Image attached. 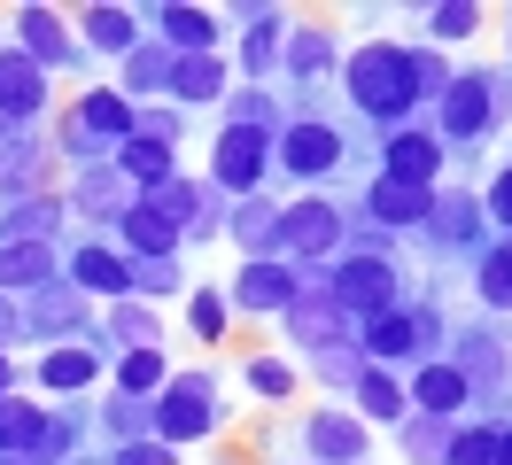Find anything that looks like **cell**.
<instances>
[{
    "label": "cell",
    "mask_w": 512,
    "mask_h": 465,
    "mask_svg": "<svg viewBox=\"0 0 512 465\" xmlns=\"http://www.w3.org/2000/svg\"><path fill=\"white\" fill-rule=\"evenodd\" d=\"M435 171H443V148H435L427 132H396V140H388V179L435 186Z\"/></svg>",
    "instance_id": "14"
},
{
    "label": "cell",
    "mask_w": 512,
    "mask_h": 465,
    "mask_svg": "<svg viewBox=\"0 0 512 465\" xmlns=\"http://www.w3.org/2000/svg\"><path fill=\"white\" fill-rule=\"evenodd\" d=\"M342 86H350L357 109H373V117H396V109H412V62H404V47L373 39V47H357V55L342 62Z\"/></svg>",
    "instance_id": "1"
},
{
    "label": "cell",
    "mask_w": 512,
    "mask_h": 465,
    "mask_svg": "<svg viewBox=\"0 0 512 465\" xmlns=\"http://www.w3.org/2000/svg\"><path fill=\"white\" fill-rule=\"evenodd\" d=\"M16 31H24V55H32L39 70H55V62H78V55H70V24L55 16V8H16Z\"/></svg>",
    "instance_id": "9"
},
{
    "label": "cell",
    "mask_w": 512,
    "mask_h": 465,
    "mask_svg": "<svg viewBox=\"0 0 512 465\" xmlns=\"http://www.w3.org/2000/svg\"><path fill=\"white\" fill-rule=\"evenodd\" d=\"M187 318H194V334H202V341H218V334H225V295H210V287H202Z\"/></svg>",
    "instance_id": "45"
},
{
    "label": "cell",
    "mask_w": 512,
    "mask_h": 465,
    "mask_svg": "<svg viewBox=\"0 0 512 465\" xmlns=\"http://www.w3.org/2000/svg\"><path fill=\"white\" fill-rule=\"evenodd\" d=\"M489 117H497V86L489 78H450L443 86V132L450 140H481Z\"/></svg>",
    "instance_id": "5"
},
{
    "label": "cell",
    "mask_w": 512,
    "mask_h": 465,
    "mask_svg": "<svg viewBox=\"0 0 512 465\" xmlns=\"http://www.w3.org/2000/svg\"><path fill=\"white\" fill-rule=\"evenodd\" d=\"M443 465H497V427H458L443 442Z\"/></svg>",
    "instance_id": "32"
},
{
    "label": "cell",
    "mask_w": 512,
    "mask_h": 465,
    "mask_svg": "<svg viewBox=\"0 0 512 465\" xmlns=\"http://www.w3.org/2000/svg\"><path fill=\"white\" fill-rule=\"evenodd\" d=\"M489 217H497V225H512V171L489 186Z\"/></svg>",
    "instance_id": "49"
},
{
    "label": "cell",
    "mask_w": 512,
    "mask_h": 465,
    "mask_svg": "<svg viewBox=\"0 0 512 465\" xmlns=\"http://www.w3.org/2000/svg\"><path fill=\"white\" fill-rule=\"evenodd\" d=\"M241 241H249L256 256H264V248H280V210H264V202H249V210H241Z\"/></svg>",
    "instance_id": "39"
},
{
    "label": "cell",
    "mask_w": 512,
    "mask_h": 465,
    "mask_svg": "<svg viewBox=\"0 0 512 465\" xmlns=\"http://www.w3.org/2000/svg\"><path fill=\"white\" fill-rule=\"evenodd\" d=\"M481 295H489V303H512V248H489V256H481Z\"/></svg>",
    "instance_id": "41"
},
{
    "label": "cell",
    "mask_w": 512,
    "mask_h": 465,
    "mask_svg": "<svg viewBox=\"0 0 512 465\" xmlns=\"http://www.w3.org/2000/svg\"><path fill=\"white\" fill-rule=\"evenodd\" d=\"M474 202H466V194H450V202H435V210H427V225H435V233H443V241H458V233H466V225H474Z\"/></svg>",
    "instance_id": "42"
},
{
    "label": "cell",
    "mask_w": 512,
    "mask_h": 465,
    "mask_svg": "<svg viewBox=\"0 0 512 465\" xmlns=\"http://www.w3.org/2000/svg\"><path fill=\"white\" fill-rule=\"evenodd\" d=\"M140 210H156L171 233L202 217V210H194V186H187V179H156V186H140Z\"/></svg>",
    "instance_id": "23"
},
{
    "label": "cell",
    "mask_w": 512,
    "mask_h": 465,
    "mask_svg": "<svg viewBox=\"0 0 512 465\" xmlns=\"http://www.w3.org/2000/svg\"><path fill=\"white\" fill-rule=\"evenodd\" d=\"M171 70H179V55H163V47H132V55H125V86L132 93H163V86H171Z\"/></svg>",
    "instance_id": "29"
},
{
    "label": "cell",
    "mask_w": 512,
    "mask_h": 465,
    "mask_svg": "<svg viewBox=\"0 0 512 465\" xmlns=\"http://www.w3.org/2000/svg\"><path fill=\"white\" fill-rule=\"evenodd\" d=\"M474 24H481V8H466V0H450V8H435V16H427V31H435V39H466Z\"/></svg>",
    "instance_id": "43"
},
{
    "label": "cell",
    "mask_w": 512,
    "mask_h": 465,
    "mask_svg": "<svg viewBox=\"0 0 512 465\" xmlns=\"http://www.w3.org/2000/svg\"><path fill=\"white\" fill-rule=\"evenodd\" d=\"M326 55H334V47H326V31L319 24H303L288 39V62H295V78H311V70H326Z\"/></svg>",
    "instance_id": "37"
},
{
    "label": "cell",
    "mask_w": 512,
    "mask_h": 465,
    "mask_svg": "<svg viewBox=\"0 0 512 465\" xmlns=\"http://www.w3.org/2000/svg\"><path fill=\"white\" fill-rule=\"evenodd\" d=\"M171 93H179V101H218L225 93V55H179Z\"/></svg>",
    "instance_id": "18"
},
{
    "label": "cell",
    "mask_w": 512,
    "mask_h": 465,
    "mask_svg": "<svg viewBox=\"0 0 512 465\" xmlns=\"http://www.w3.org/2000/svg\"><path fill=\"white\" fill-rule=\"evenodd\" d=\"M8 388H16V365H8V357H0V403H8Z\"/></svg>",
    "instance_id": "51"
},
{
    "label": "cell",
    "mask_w": 512,
    "mask_h": 465,
    "mask_svg": "<svg viewBox=\"0 0 512 465\" xmlns=\"http://www.w3.org/2000/svg\"><path fill=\"white\" fill-rule=\"evenodd\" d=\"M117 388H125V396H148V388H171V365H163V349H132L125 365H117Z\"/></svg>",
    "instance_id": "31"
},
{
    "label": "cell",
    "mask_w": 512,
    "mask_h": 465,
    "mask_svg": "<svg viewBox=\"0 0 512 465\" xmlns=\"http://www.w3.org/2000/svg\"><path fill=\"white\" fill-rule=\"evenodd\" d=\"M70 140H78V148H101V140H117V148H125L132 140V101L125 93H86V101H78V124H70Z\"/></svg>",
    "instance_id": "6"
},
{
    "label": "cell",
    "mask_w": 512,
    "mask_h": 465,
    "mask_svg": "<svg viewBox=\"0 0 512 465\" xmlns=\"http://www.w3.org/2000/svg\"><path fill=\"white\" fill-rule=\"evenodd\" d=\"M288 334L311 341V349H334V341L350 334V318H342L334 295H295V303H288Z\"/></svg>",
    "instance_id": "8"
},
{
    "label": "cell",
    "mask_w": 512,
    "mask_h": 465,
    "mask_svg": "<svg viewBox=\"0 0 512 465\" xmlns=\"http://www.w3.org/2000/svg\"><path fill=\"white\" fill-rule=\"evenodd\" d=\"M117 334H132V341H148V334H156V318H148V310H117Z\"/></svg>",
    "instance_id": "50"
},
{
    "label": "cell",
    "mask_w": 512,
    "mask_h": 465,
    "mask_svg": "<svg viewBox=\"0 0 512 465\" xmlns=\"http://www.w3.org/2000/svg\"><path fill=\"white\" fill-rule=\"evenodd\" d=\"M32 326H39V334H78V326H86V303H78L70 287H39Z\"/></svg>",
    "instance_id": "24"
},
{
    "label": "cell",
    "mask_w": 512,
    "mask_h": 465,
    "mask_svg": "<svg viewBox=\"0 0 512 465\" xmlns=\"http://www.w3.org/2000/svg\"><path fill=\"white\" fill-rule=\"evenodd\" d=\"M419 334H427V318H404V310H381L373 318V357H412Z\"/></svg>",
    "instance_id": "27"
},
{
    "label": "cell",
    "mask_w": 512,
    "mask_h": 465,
    "mask_svg": "<svg viewBox=\"0 0 512 465\" xmlns=\"http://www.w3.org/2000/svg\"><path fill=\"white\" fill-rule=\"evenodd\" d=\"M156 31L187 55H218V16H202V8H156Z\"/></svg>",
    "instance_id": "16"
},
{
    "label": "cell",
    "mask_w": 512,
    "mask_h": 465,
    "mask_svg": "<svg viewBox=\"0 0 512 465\" xmlns=\"http://www.w3.org/2000/svg\"><path fill=\"white\" fill-rule=\"evenodd\" d=\"M264 155H272V140H264V132H249V124H225L218 148H210V171H218L225 194H256V179H264Z\"/></svg>",
    "instance_id": "4"
},
{
    "label": "cell",
    "mask_w": 512,
    "mask_h": 465,
    "mask_svg": "<svg viewBox=\"0 0 512 465\" xmlns=\"http://www.w3.org/2000/svg\"><path fill=\"white\" fill-rule=\"evenodd\" d=\"M334 241H342L334 202H295V210H280V248H295V256H326Z\"/></svg>",
    "instance_id": "7"
},
{
    "label": "cell",
    "mask_w": 512,
    "mask_h": 465,
    "mask_svg": "<svg viewBox=\"0 0 512 465\" xmlns=\"http://www.w3.org/2000/svg\"><path fill=\"white\" fill-rule=\"evenodd\" d=\"M241 62H249V70H272V62H280V16H256V24H249Z\"/></svg>",
    "instance_id": "36"
},
{
    "label": "cell",
    "mask_w": 512,
    "mask_h": 465,
    "mask_svg": "<svg viewBox=\"0 0 512 465\" xmlns=\"http://www.w3.org/2000/svg\"><path fill=\"white\" fill-rule=\"evenodd\" d=\"M0 109L8 117H39L47 109V70L32 55H0Z\"/></svg>",
    "instance_id": "10"
},
{
    "label": "cell",
    "mask_w": 512,
    "mask_h": 465,
    "mask_svg": "<svg viewBox=\"0 0 512 465\" xmlns=\"http://www.w3.org/2000/svg\"><path fill=\"white\" fill-rule=\"evenodd\" d=\"M78 210L86 217H125L132 202H125V186H117V171H86V179H78Z\"/></svg>",
    "instance_id": "30"
},
{
    "label": "cell",
    "mask_w": 512,
    "mask_h": 465,
    "mask_svg": "<svg viewBox=\"0 0 512 465\" xmlns=\"http://www.w3.org/2000/svg\"><path fill=\"white\" fill-rule=\"evenodd\" d=\"M210 372H171V388L156 396V442L163 450H179V442H194V434H210L218 419H210Z\"/></svg>",
    "instance_id": "2"
},
{
    "label": "cell",
    "mask_w": 512,
    "mask_h": 465,
    "mask_svg": "<svg viewBox=\"0 0 512 465\" xmlns=\"http://www.w3.org/2000/svg\"><path fill=\"white\" fill-rule=\"evenodd\" d=\"M249 380L264 388V396H288V388H295V372L280 365V357H256V365H249Z\"/></svg>",
    "instance_id": "46"
},
{
    "label": "cell",
    "mask_w": 512,
    "mask_h": 465,
    "mask_svg": "<svg viewBox=\"0 0 512 465\" xmlns=\"http://www.w3.org/2000/svg\"><path fill=\"white\" fill-rule=\"evenodd\" d=\"M357 403H365L373 419H404V388H396L388 372H357Z\"/></svg>",
    "instance_id": "34"
},
{
    "label": "cell",
    "mask_w": 512,
    "mask_h": 465,
    "mask_svg": "<svg viewBox=\"0 0 512 465\" xmlns=\"http://www.w3.org/2000/svg\"><path fill=\"white\" fill-rule=\"evenodd\" d=\"M47 272H55V248H39V241L0 248V287H47Z\"/></svg>",
    "instance_id": "22"
},
{
    "label": "cell",
    "mask_w": 512,
    "mask_h": 465,
    "mask_svg": "<svg viewBox=\"0 0 512 465\" xmlns=\"http://www.w3.org/2000/svg\"><path fill=\"white\" fill-rule=\"evenodd\" d=\"M458 372H466V388H489V380H505V349H497V341H466V349H458Z\"/></svg>",
    "instance_id": "35"
},
{
    "label": "cell",
    "mask_w": 512,
    "mask_h": 465,
    "mask_svg": "<svg viewBox=\"0 0 512 465\" xmlns=\"http://www.w3.org/2000/svg\"><path fill=\"white\" fill-rule=\"evenodd\" d=\"M117 465H179V450H163V442H125Z\"/></svg>",
    "instance_id": "48"
},
{
    "label": "cell",
    "mask_w": 512,
    "mask_h": 465,
    "mask_svg": "<svg viewBox=\"0 0 512 465\" xmlns=\"http://www.w3.org/2000/svg\"><path fill=\"white\" fill-rule=\"evenodd\" d=\"M0 140H16V117H8V109H0Z\"/></svg>",
    "instance_id": "52"
},
{
    "label": "cell",
    "mask_w": 512,
    "mask_h": 465,
    "mask_svg": "<svg viewBox=\"0 0 512 465\" xmlns=\"http://www.w3.org/2000/svg\"><path fill=\"white\" fill-rule=\"evenodd\" d=\"M303 287H295V272L288 264H249V272L233 279V303L241 310H288Z\"/></svg>",
    "instance_id": "13"
},
{
    "label": "cell",
    "mask_w": 512,
    "mask_h": 465,
    "mask_svg": "<svg viewBox=\"0 0 512 465\" xmlns=\"http://www.w3.org/2000/svg\"><path fill=\"white\" fill-rule=\"evenodd\" d=\"M404 450H412V458H435V465H443V427H427V419H419V427H404Z\"/></svg>",
    "instance_id": "47"
},
{
    "label": "cell",
    "mask_w": 512,
    "mask_h": 465,
    "mask_svg": "<svg viewBox=\"0 0 512 465\" xmlns=\"http://www.w3.org/2000/svg\"><path fill=\"white\" fill-rule=\"evenodd\" d=\"M39 380H47V388H86V380H94V349H78V341L47 349V357H39Z\"/></svg>",
    "instance_id": "26"
},
{
    "label": "cell",
    "mask_w": 512,
    "mask_h": 465,
    "mask_svg": "<svg viewBox=\"0 0 512 465\" xmlns=\"http://www.w3.org/2000/svg\"><path fill=\"white\" fill-rule=\"evenodd\" d=\"M132 287H140V295H179V264H171V256H148V264H132Z\"/></svg>",
    "instance_id": "40"
},
{
    "label": "cell",
    "mask_w": 512,
    "mask_h": 465,
    "mask_svg": "<svg viewBox=\"0 0 512 465\" xmlns=\"http://www.w3.org/2000/svg\"><path fill=\"white\" fill-rule=\"evenodd\" d=\"M55 217H63L55 202H24V210L8 217V233H16V241H39V248H47V233H55Z\"/></svg>",
    "instance_id": "38"
},
{
    "label": "cell",
    "mask_w": 512,
    "mask_h": 465,
    "mask_svg": "<svg viewBox=\"0 0 512 465\" xmlns=\"http://www.w3.org/2000/svg\"><path fill=\"white\" fill-rule=\"evenodd\" d=\"M365 210L381 217V225H427V210H435V186H412V179H381L373 194H365Z\"/></svg>",
    "instance_id": "12"
},
{
    "label": "cell",
    "mask_w": 512,
    "mask_h": 465,
    "mask_svg": "<svg viewBox=\"0 0 512 465\" xmlns=\"http://www.w3.org/2000/svg\"><path fill=\"white\" fill-rule=\"evenodd\" d=\"M39 427H47V419H39L32 403H0V450H8L16 465L32 458V450H47V434H39Z\"/></svg>",
    "instance_id": "21"
},
{
    "label": "cell",
    "mask_w": 512,
    "mask_h": 465,
    "mask_svg": "<svg viewBox=\"0 0 512 465\" xmlns=\"http://www.w3.org/2000/svg\"><path fill=\"white\" fill-rule=\"evenodd\" d=\"M404 62H412V93H435V86H450V70L435 62V47H404Z\"/></svg>",
    "instance_id": "44"
},
{
    "label": "cell",
    "mask_w": 512,
    "mask_h": 465,
    "mask_svg": "<svg viewBox=\"0 0 512 465\" xmlns=\"http://www.w3.org/2000/svg\"><path fill=\"white\" fill-rule=\"evenodd\" d=\"M326 295L342 303V318H381V310H396V264H381V256H342Z\"/></svg>",
    "instance_id": "3"
},
{
    "label": "cell",
    "mask_w": 512,
    "mask_h": 465,
    "mask_svg": "<svg viewBox=\"0 0 512 465\" xmlns=\"http://www.w3.org/2000/svg\"><path fill=\"white\" fill-rule=\"evenodd\" d=\"M466 396H474V388H466V372H458V365H427V372H419V403H427L435 419H443V411H458Z\"/></svg>",
    "instance_id": "28"
},
{
    "label": "cell",
    "mask_w": 512,
    "mask_h": 465,
    "mask_svg": "<svg viewBox=\"0 0 512 465\" xmlns=\"http://www.w3.org/2000/svg\"><path fill=\"white\" fill-rule=\"evenodd\" d=\"M117 225H125V241L140 248V264H148V256H171V248H179V233H171V225H163L156 210H140V202H132V210L117 217Z\"/></svg>",
    "instance_id": "25"
},
{
    "label": "cell",
    "mask_w": 512,
    "mask_h": 465,
    "mask_svg": "<svg viewBox=\"0 0 512 465\" xmlns=\"http://www.w3.org/2000/svg\"><path fill=\"white\" fill-rule=\"evenodd\" d=\"M117 155H125V171H132V179H140V186L171 179V148H163V140H125V148H117Z\"/></svg>",
    "instance_id": "33"
},
{
    "label": "cell",
    "mask_w": 512,
    "mask_h": 465,
    "mask_svg": "<svg viewBox=\"0 0 512 465\" xmlns=\"http://www.w3.org/2000/svg\"><path fill=\"white\" fill-rule=\"evenodd\" d=\"M0 465H16V458H0Z\"/></svg>",
    "instance_id": "53"
},
{
    "label": "cell",
    "mask_w": 512,
    "mask_h": 465,
    "mask_svg": "<svg viewBox=\"0 0 512 465\" xmlns=\"http://www.w3.org/2000/svg\"><path fill=\"white\" fill-rule=\"evenodd\" d=\"M78 39H86V47H109V55H132V47H140V16H132V8H86V16H78Z\"/></svg>",
    "instance_id": "15"
},
{
    "label": "cell",
    "mask_w": 512,
    "mask_h": 465,
    "mask_svg": "<svg viewBox=\"0 0 512 465\" xmlns=\"http://www.w3.org/2000/svg\"><path fill=\"white\" fill-rule=\"evenodd\" d=\"M39 179H47V148L39 140H0V186L8 194H32Z\"/></svg>",
    "instance_id": "20"
},
{
    "label": "cell",
    "mask_w": 512,
    "mask_h": 465,
    "mask_svg": "<svg viewBox=\"0 0 512 465\" xmlns=\"http://www.w3.org/2000/svg\"><path fill=\"white\" fill-rule=\"evenodd\" d=\"M280 155H288V171L319 179V171H334V163H342V140H334L326 124H288V132H280Z\"/></svg>",
    "instance_id": "11"
},
{
    "label": "cell",
    "mask_w": 512,
    "mask_h": 465,
    "mask_svg": "<svg viewBox=\"0 0 512 465\" xmlns=\"http://www.w3.org/2000/svg\"><path fill=\"white\" fill-rule=\"evenodd\" d=\"M70 272H78V287H94V295H125L132 287V264L117 256V248H78Z\"/></svg>",
    "instance_id": "19"
},
{
    "label": "cell",
    "mask_w": 512,
    "mask_h": 465,
    "mask_svg": "<svg viewBox=\"0 0 512 465\" xmlns=\"http://www.w3.org/2000/svg\"><path fill=\"white\" fill-rule=\"evenodd\" d=\"M311 458H326V465H357L365 458V427H350V419H311Z\"/></svg>",
    "instance_id": "17"
}]
</instances>
